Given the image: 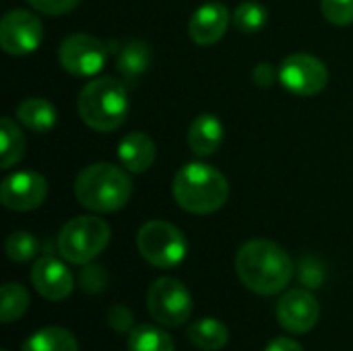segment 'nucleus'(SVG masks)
<instances>
[{
	"label": "nucleus",
	"instance_id": "obj_1",
	"mask_svg": "<svg viewBox=\"0 0 353 351\" xmlns=\"http://www.w3.org/2000/svg\"><path fill=\"white\" fill-rule=\"evenodd\" d=\"M236 271L240 281L259 296H275L283 292L296 271L292 257L271 240H248L236 254Z\"/></svg>",
	"mask_w": 353,
	"mask_h": 351
},
{
	"label": "nucleus",
	"instance_id": "obj_2",
	"mask_svg": "<svg viewBox=\"0 0 353 351\" xmlns=\"http://www.w3.org/2000/svg\"><path fill=\"white\" fill-rule=\"evenodd\" d=\"M172 192L178 207L186 213L211 215L228 203L230 182L217 168L192 161L176 172Z\"/></svg>",
	"mask_w": 353,
	"mask_h": 351
},
{
	"label": "nucleus",
	"instance_id": "obj_3",
	"mask_svg": "<svg viewBox=\"0 0 353 351\" xmlns=\"http://www.w3.org/2000/svg\"><path fill=\"white\" fill-rule=\"evenodd\" d=\"M128 85L116 77H97L89 81L77 99L81 120L97 132H114L130 112Z\"/></svg>",
	"mask_w": 353,
	"mask_h": 351
},
{
	"label": "nucleus",
	"instance_id": "obj_4",
	"mask_svg": "<svg viewBox=\"0 0 353 351\" xmlns=\"http://www.w3.org/2000/svg\"><path fill=\"white\" fill-rule=\"evenodd\" d=\"M77 201L93 213H114L132 197V178L126 168L114 163H91L74 180Z\"/></svg>",
	"mask_w": 353,
	"mask_h": 351
},
{
	"label": "nucleus",
	"instance_id": "obj_5",
	"mask_svg": "<svg viewBox=\"0 0 353 351\" xmlns=\"http://www.w3.org/2000/svg\"><path fill=\"white\" fill-rule=\"evenodd\" d=\"M112 230L99 215H79L66 221L58 234V252L66 263L87 265L110 244Z\"/></svg>",
	"mask_w": 353,
	"mask_h": 351
},
{
	"label": "nucleus",
	"instance_id": "obj_6",
	"mask_svg": "<svg viewBox=\"0 0 353 351\" xmlns=\"http://www.w3.org/2000/svg\"><path fill=\"white\" fill-rule=\"evenodd\" d=\"M137 248L141 257L157 269H174L186 259V238L170 221L153 219L141 225L137 234Z\"/></svg>",
	"mask_w": 353,
	"mask_h": 351
},
{
	"label": "nucleus",
	"instance_id": "obj_7",
	"mask_svg": "<svg viewBox=\"0 0 353 351\" xmlns=\"http://www.w3.org/2000/svg\"><path fill=\"white\" fill-rule=\"evenodd\" d=\"M147 308L157 325L176 329L188 323L194 304L188 288L182 281L174 277H159L149 285Z\"/></svg>",
	"mask_w": 353,
	"mask_h": 351
},
{
	"label": "nucleus",
	"instance_id": "obj_8",
	"mask_svg": "<svg viewBox=\"0 0 353 351\" xmlns=\"http://www.w3.org/2000/svg\"><path fill=\"white\" fill-rule=\"evenodd\" d=\"M110 48L95 35L72 33L58 48L60 66L74 77H95L108 62Z\"/></svg>",
	"mask_w": 353,
	"mask_h": 351
},
{
	"label": "nucleus",
	"instance_id": "obj_9",
	"mask_svg": "<svg viewBox=\"0 0 353 351\" xmlns=\"http://www.w3.org/2000/svg\"><path fill=\"white\" fill-rule=\"evenodd\" d=\"M279 81L290 93L310 97L319 95L327 87L329 70L321 58L306 52H296L285 56L279 64Z\"/></svg>",
	"mask_w": 353,
	"mask_h": 351
},
{
	"label": "nucleus",
	"instance_id": "obj_10",
	"mask_svg": "<svg viewBox=\"0 0 353 351\" xmlns=\"http://www.w3.org/2000/svg\"><path fill=\"white\" fill-rule=\"evenodd\" d=\"M43 39L41 21L25 8L8 10L0 21V46L10 56L33 54Z\"/></svg>",
	"mask_w": 353,
	"mask_h": 351
},
{
	"label": "nucleus",
	"instance_id": "obj_11",
	"mask_svg": "<svg viewBox=\"0 0 353 351\" xmlns=\"http://www.w3.org/2000/svg\"><path fill=\"white\" fill-rule=\"evenodd\" d=\"M48 197V180L37 172H17L2 180L0 201L10 211H33Z\"/></svg>",
	"mask_w": 353,
	"mask_h": 351
},
{
	"label": "nucleus",
	"instance_id": "obj_12",
	"mask_svg": "<svg viewBox=\"0 0 353 351\" xmlns=\"http://www.w3.org/2000/svg\"><path fill=\"white\" fill-rule=\"evenodd\" d=\"M319 317V300L308 290H290L277 302V321L290 333H310L316 327Z\"/></svg>",
	"mask_w": 353,
	"mask_h": 351
},
{
	"label": "nucleus",
	"instance_id": "obj_13",
	"mask_svg": "<svg viewBox=\"0 0 353 351\" xmlns=\"http://www.w3.org/2000/svg\"><path fill=\"white\" fill-rule=\"evenodd\" d=\"M31 283L35 292L50 300V302H62L72 294L74 279L70 269L56 257L46 254L39 257L31 267Z\"/></svg>",
	"mask_w": 353,
	"mask_h": 351
},
{
	"label": "nucleus",
	"instance_id": "obj_14",
	"mask_svg": "<svg viewBox=\"0 0 353 351\" xmlns=\"http://www.w3.org/2000/svg\"><path fill=\"white\" fill-rule=\"evenodd\" d=\"M230 8L223 2H205L188 21V35L199 46L217 43L230 27Z\"/></svg>",
	"mask_w": 353,
	"mask_h": 351
},
{
	"label": "nucleus",
	"instance_id": "obj_15",
	"mask_svg": "<svg viewBox=\"0 0 353 351\" xmlns=\"http://www.w3.org/2000/svg\"><path fill=\"white\" fill-rule=\"evenodd\" d=\"M155 155L157 151L153 139L139 130L128 132L118 145V159L122 168H126L132 174H145L153 166Z\"/></svg>",
	"mask_w": 353,
	"mask_h": 351
},
{
	"label": "nucleus",
	"instance_id": "obj_16",
	"mask_svg": "<svg viewBox=\"0 0 353 351\" xmlns=\"http://www.w3.org/2000/svg\"><path fill=\"white\" fill-rule=\"evenodd\" d=\"M116 68L126 85H134L141 74L151 66V48L141 39H128L122 46L116 43Z\"/></svg>",
	"mask_w": 353,
	"mask_h": 351
},
{
	"label": "nucleus",
	"instance_id": "obj_17",
	"mask_svg": "<svg viewBox=\"0 0 353 351\" xmlns=\"http://www.w3.org/2000/svg\"><path fill=\"white\" fill-rule=\"evenodd\" d=\"M223 141V124L213 114H201L188 128V147L199 157L213 155Z\"/></svg>",
	"mask_w": 353,
	"mask_h": 351
},
{
	"label": "nucleus",
	"instance_id": "obj_18",
	"mask_svg": "<svg viewBox=\"0 0 353 351\" xmlns=\"http://www.w3.org/2000/svg\"><path fill=\"white\" fill-rule=\"evenodd\" d=\"M58 112L52 101L43 97H27L17 106V122H21L25 128L43 134L56 126Z\"/></svg>",
	"mask_w": 353,
	"mask_h": 351
},
{
	"label": "nucleus",
	"instance_id": "obj_19",
	"mask_svg": "<svg viewBox=\"0 0 353 351\" xmlns=\"http://www.w3.org/2000/svg\"><path fill=\"white\" fill-rule=\"evenodd\" d=\"M188 339L199 350L219 351L230 341V329L225 327V323L207 317L188 327Z\"/></svg>",
	"mask_w": 353,
	"mask_h": 351
},
{
	"label": "nucleus",
	"instance_id": "obj_20",
	"mask_svg": "<svg viewBox=\"0 0 353 351\" xmlns=\"http://www.w3.org/2000/svg\"><path fill=\"white\" fill-rule=\"evenodd\" d=\"M25 147H27V141L19 124L8 116L0 118V166L2 170L17 166L25 155Z\"/></svg>",
	"mask_w": 353,
	"mask_h": 351
},
{
	"label": "nucleus",
	"instance_id": "obj_21",
	"mask_svg": "<svg viewBox=\"0 0 353 351\" xmlns=\"http://www.w3.org/2000/svg\"><path fill=\"white\" fill-rule=\"evenodd\" d=\"M23 351H79V343L62 327H43L25 341Z\"/></svg>",
	"mask_w": 353,
	"mask_h": 351
},
{
	"label": "nucleus",
	"instance_id": "obj_22",
	"mask_svg": "<svg viewBox=\"0 0 353 351\" xmlns=\"http://www.w3.org/2000/svg\"><path fill=\"white\" fill-rule=\"evenodd\" d=\"M128 351H176L174 339L161 325H137L128 333Z\"/></svg>",
	"mask_w": 353,
	"mask_h": 351
},
{
	"label": "nucleus",
	"instance_id": "obj_23",
	"mask_svg": "<svg viewBox=\"0 0 353 351\" xmlns=\"http://www.w3.org/2000/svg\"><path fill=\"white\" fill-rule=\"evenodd\" d=\"M29 292L19 283H4L0 290V321H19L29 308Z\"/></svg>",
	"mask_w": 353,
	"mask_h": 351
},
{
	"label": "nucleus",
	"instance_id": "obj_24",
	"mask_svg": "<svg viewBox=\"0 0 353 351\" xmlns=\"http://www.w3.org/2000/svg\"><path fill=\"white\" fill-rule=\"evenodd\" d=\"M232 21L236 29L244 35L259 33L267 25V8L256 0H244L236 6Z\"/></svg>",
	"mask_w": 353,
	"mask_h": 351
},
{
	"label": "nucleus",
	"instance_id": "obj_25",
	"mask_svg": "<svg viewBox=\"0 0 353 351\" xmlns=\"http://www.w3.org/2000/svg\"><path fill=\"white\" fill-rule=\"evenodd\" d=\"M4 248H6V257L12 263H29L39 252V242L33 234L19 230L6 238Z\"/></svg>",
	"mask_w": 353,
	"mask_h": 351
},
{
	"label": "nucleus",
	"instance_id": "obj_26",
	"mask_svg": "<svg viewBox=\"0 0 353 351\" xmlns=\"http://www.w3.org/2000/svg\"><path fill=\"white\" fill-rule=\"evenodd\" d=\"M321 10L333 25L345 27L353 23V0H321Z\"/></svg>",
	"mask_w": 353,
	"mask_h": 351
},
{
	"label": "nucleus",
	"instance_id": "obj_27",
	"mask_svg": "<svg viewBox=\"0 0 353 351\" xmlns=\"http://www.w3.org/2000/svg\"><path fill=\"white\" fill-rule=\"evenodd\" d=\"M79 283L87 294H99L108 285V273L103 267L87 263V265H83V271L79 275Z\"/></svg>",
	"mask_w": 353,
	"mask_h": 351
},
{
	"label": "nucleus",
	"instance_id": "obj_28",
	"mask_svg": "<svg viewBox=\"0 0 353 351\" xmlns=\"http://www.w3.org/2000/svg\"><path fill=\"white\" fill-rule=\"evenodd\" d=\"M108 325L116 331V333H130L134 327V317L132 312L122 306V304H114L110 310H108Z\"/></svg>",
	"mask_w": 353,
	"mask_h": 351
},
{
	"label": "nucleus",
	"instance_id": "obj_29",
	"mask_svg": "<svg viewBox=\"0 0 353 351\" xmlns=\"http://www.w3.org/2000/svg\"><path fill=\"white\" fill-rule=\"evenodd\" d=\"M27 2L43 14L58 17V14H66L72 8H77L81 0H27Z\"/></svg>",
	"mask_w": 353,
	"mask_h": 351
},
{
	"label": "nucleus",
	"instance_id": "obj_30",
	"mask_svg": "<svg viewBox=\"0 0 353 351\" xmlns=\"http://www.w3.org/2000/svg\"><path fill=\"white\" fill-rule=\"evenodd\" d=\"M277 79H279V68H275V66L269 64V62H261V64H256L254 70H252V81H254L259 87H271Z\"/></svg>",
	"mask_w": 353,
	"mask_h": 351
},
{
	"label": "nucleus",
	"instance_id": "obj_31",
	"mask_svg": "<svg viewBox=\"0 0 353 351\" xmlns=\"http://www.w3.org/2000/svg\"><path fill=\"white\" fill-rule=\"evenodd\" d=\"M300 277H302L304 285H308V288H319L323 283V271L314 265V261H306L302 265V275Z\"/></svg>",
	"mask_w": 353,
	"mask_h": 351
},
{
	"label": "nucleus",
	"instance_id": "obj_32",
	"mask_svg": "<svg viewBox=\"0 0 353 351\" xmlns=\"http://www.w3.org/2000/svg\"><path fill=\"white\" fill-rule=\"evenodd\" d=\"M265 351H304V348L290 337H277L265 348Z\"/></svg>",
	"mask_w": 353,
	"mask_h": 351
}]
</instances>
